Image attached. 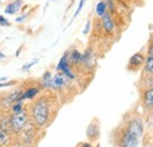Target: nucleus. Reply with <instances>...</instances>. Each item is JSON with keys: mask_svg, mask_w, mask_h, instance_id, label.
I'll use <instances>...</instances> for the list:
<instances>
[{"mask_svg": "<svg viewBox=\"0 0 153 147\" xmlns=\"http://www.w3.org/2000/svg\"><path fill=\"white\" fill-rule=\"evenodd\" d=\"M143 135V122L140 119H133L128 122L126 128L121 131L118 144L119 147H137Z\"/></svg>", "mask_w": 153, "mask_h": 147, "instance_id": "f257e3e1", "label": "nucleus"}, {"mask_svg": "<svg viewBox=\"0 0 153 147\" xmlns=\"http://www.w3.org/2000/svg\"><path fill=\"white\" fill-rule=\"evenodd\" d=\"M33 118L36 120V122L38 124L39 126H44L47 120H48V115H50V110H48V104L47 101L41 98L39 99L38 101L34 104L33 106Z\"/></svg>", "mask_w": 153, "mask_h": 147, "instance_id": "f03ea898", "label": "nucleus"}, {"mask_svg": "<svg viewBox=\"0 0 153 147\" xmlns=\"http://www.w3.org/2000/svg\"><path fill=\"white\" fill-rule=\"evenodd\" d=\"M25 125H26V112L25 111L14 113L10 120V126L13 132H20L25 127Z\"/></svg>", "mask_w": 153, "mask_h": 147, "instance_id": "7ed1b4c3", "label": "nucleus"}, {"mask_svg": "<svg viewBox=\"0 0 153 147\" xmlns=\"http://www.w3.org/2000/svg\"><path fill=\"white\" fill-rule=\"evenodd\" d=\"M58 70L61 71L64 75L68 76L70 79H74V74L71 72L70 66H68V64H67V55H64V56H62V59L60 60V62H59V65H58Z\"/></svg>", "mask_w": 153, "mask_h": 147, "instance_id": "20e7f679", "label": "nucleus"}, {"mask_svg": "<svg viewBox=\"0 0 153 147\" xmlns=\"http://www.w3.org/2000/svg\"><path fill=\"white\" fill-rule=\"evenodd\" d=\"M21 5H22V1H21V0H16V1L11 2V4L6 7L5 12L8 13V14H14L16 12H18V11L20 10Z\"/></svg>", "mask_w": 153, "mask_h": 147, "instance_id": "39448f33", "label": "nucleus"}, {"mask_svg": "<svg viewBox=\"0 0 153 147\" xmlns=\"http://www.w3.org/2000/svg\"><path fill=\"white\" fill-rule=\"evenodd\" d=\"M102 26L107 32H111L113 30L114 24H113V20H112L110 14H104L102 16Z\"/></svg>", "mask_w": 153, "mask_h": 147, "instance_id": "423d86ee", "label": "nucleus"}, {"mask_svg": "<svg viewBox=\"0 0 153 147\" xmlns=\"http://www.w3.org/2000/svg\"><path fill=\"white\" fill-rule=\"evenodd\" d=\"M144 102L146 105V107L152 108L153 106V91L152 88H150L149 91H146L144 94Z\"/></svg>", "mask_w": 153, "mask_h": 147, "instance_id": "0eeeda50", "label": "nucleus"}, {"mask_svg": "<svg viewBox=\"0 0 153 147\" xmlns=\"http://www.w3.org/2000/svg\"><path fill=\"white\" fill-rule=\"evenodd\" d=\"M143 62H144V58H143V55L140 54V53L134 54L131 58V60H130V65L132 67H139V66H141Z\"/></svg>", "mask_w": 153, "mask_h": 147, "instance_id": "6e6552de", "label": "nucleus"}, {"mask_svg": "<svg viewBox=\"0 0 153 147\" xmlns=\"http://www.w3.org/2000/svg\"><path fill=\"white\" fill-rule=\"evenodd\" d=\"M146 72H149L150 74H152L153 72V47H150V53H149V58L146 61V66H145Z\"/></svg>", "mask_w": 153, "mask_h": 147, "instance_id": "1a4fd4ad", "label": "nucleus"}, {"mask_svg": "<svg viewBox=\"0 0 153 147\" xmlns=\"http://www.w3.org/2000/svg\"><path fill=\"white\" fill-rule=\"evenodd\" d=\"M8 140H10L8 132L0 127V145H6L8 143Z\"/></svg>", "mask_w": 153, "mask_h": 147, "instance_id": "9d476101", "label": "nucleus"}, {"mask_svg": "<svg viewBox=\"0 0 153 147\" xmlns=\"http://www.w3.org/2000/svg\"><path fill=\"white\" fill-rule=\"evenodd\" d=\"M38 92H39L38 88H30V90H27L26 92L20 97V99H28V98H33V97H34Z\"/></svg>", "mask_w": 153, "mask_h": 147, "instance_id": "9b49d317", "label": "nucleus"}, {"mask_svg": "<svg viewBox=\"0 0 153 147\" xmlns=\"http://www.w3.org/2000/svg\"><path fill=\"white\" fill-rule=\"evenodd\" d=\"M105 11H106V2L105 1L98 2V5H97V14L102 17L105 14Z\"/></svg>", "mask_w": 153, "mask_h": 147, "instance_id": "f8f14e48", "label": "nucleus"}, {"mask_svg": "<svg viewBox=\"0 0 153 147\" xmlns=\"http://www.w3.org/2000/svg\"><path fill=\"white\" fill-rule=\"evenodd\" d=\"M71 56H72V59H73L76 62L81 61V59H82V55L80 54L78 51H73V52H72V54H71Z\"/></svg>", "mask_w": 153, "mask_h": 147, "instance_id": "ddd939ff", "label": "nucleus"}, {"mask_svg": "<svg viewBox=\"0 0 153 147\" xmlns=\"http://www.w3.org/2000/svg\"><path fill=\"white\" fill-rule=\"evenodd\" d=\"M21 106H22V104H21L20 101H18V102H17V104L13 106V112H14V113H18V112H20V111H21Z\"/></svg>", "mask_w": 153, "mask_h": 147, "instance_id": "4468645a", "label": "nucleus"}, {"mask_svg": "<svg viewBox=\"0 0 153 147\" xmlns=\"http://www.w3.org/2000/svg\"><path fill=\"white\" fill-rule=\"evenodd\" d=\"M84 4H85V0H80V2H79V6H78V10H76V14H74V17H76L79 13H80V11L82 10V6H84Z\"/></svg>", "mask_w": 153, "mask_h": 147, "instance_id": "2eb2a0df", "label": "nucleus"}, {"mask_svg": "<svg viewBox=\"0 0 153 147\" xmlns=\"http://www.w3.org/2000/svg\"><path fill=\"white\" fill-rule=\"evenodd\" d=\"M0 25H2V26H7L8 25V21L4 17H1V16H0Z\"/></svg>", "mask_w": 153, "mask_h": 147, "instance_id": "dca6fc26", "label": "nucleus"}, {"mask_svg": "<svg viewBox=\"0 0 153 147\" xmlns=\"http://www.w3.org/2000/svg\"><path fill=\"white\" fill-rule=\"evenodd\" d=\"M88 28H90V22H87V24H86V30H85V33H87V32H88Z\"/></svg>", "mask_w": 153, "mask_h": 147, "instance_id": "f3484780", "label": "nucleus"}, {"mask_svg": "<svg viewBox=\"0 0 153 147\" xmlns=\"http://www.w3.org/2000/svg\"><path fill=\"white\" fill-rule=\"evenodd\" d=\"M81 147H92V146H91L90 144H82V145H81Z\"/></svg>", "mask_w": 153, "mask_h": 147, "instance_id": "a211bd4d", "label": "nucleus"}]
</instances>
